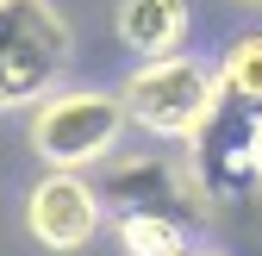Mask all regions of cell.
Returning a JSON list of instances; mask_svg holds the SVG:
<instances>
[{
  "mask_svg": "<svg viewBox=\"0 0 262 256\" xmlns=\"http://www.w3.org/2000/svg\"><path fill=\"white\" fill-rule=\"evenodd\" d=\"M119 132H125V106L113 94H94V88H75V94H44L38 119H31V144L50 169H88V163H106L119 150Z\"/></svg>",
  "mask_w": 262,
  "mask_h": 256,
  "instance_id": "obj_3",
  "label": "cell"
},
{
  "mask_svg": "<svg viewBox=\"0 0 262 256\" xmlns=\"http://www.w3.org/2000/svg\"><path fill=\"white\" fill-rule=\"evenodd\" d=\"M219 94L237 100V106H250V113H262V31H250V38H237L231 50H225Z\"/></svg>",
  "mask_w": 262,
  "mask_h": 256,
  "instance_id": "obj_7",
  "label": "cell"
},
{
  "mask_svg": "<svg viewBox=\"0 0 262 256\" xmlns=\"http://www.w3.org/2000/svg\"><path fill=\"white\" fill-rule=\"evenodd\" d=\"M119 244H125V256H181L187 225L162 219V212H119Z\"/></svg>",
  "mask_w": 262,
  "mask_h": 256,
  "instance_id": "obj_8",
  "label": "cell"
},
{
  "mask_svg": "<svg viewBox=\"0 0 262 256\" xmlns=\"http://www.w3.org/2000/svg\"><path fill=\"white\" fill-rule=\"evenodd\" d=\"M250 181H262V113L250 119Z\"/></svg>",
  "mask_w": 262,
  "mask_h": 256,
  "instance_id": "obj_9",
  "label": "cell"
},
{
  "mask_svg": "<svg viewBox=\"0 0 262 256\" xmlns=\"http://www.w3.org/2000/svg\"><path fill=\"white\" fill-rule=\"evenodd\" d=\"M69 69V25L50 0H0V113L31 106Z\"/></svg>",
  "mask_w": 262,
  "mask_h": 256,
  "instance_id": "obj_1",
  "label": "cell"
},
{
  "mask_svg": "<svg viewBox=\"0 0 262 256\" xmlns=\"http://www.w3.org/2000/svg\"><path fill=\"white\" fill-rule=\"evenodd\" d=\"M106 181H113L119 212H162V219H181V225H193V212H200L193 175L162 163V156H119Z\"/></svg>",
  "mask_w": 262,
  "mask_h": 256,
  "instance_id": "obj_5",
  "label": "cell"
},
{
  "mask_svg": "<svg viewBox=\"0 0 262 256\" xmlns=\"http://www.w3.org/2000/svg\"><path fill=\"white\" fill-rule=\"evenodd\" d=\"M119 106H125L131 125L187 144V138L206 125V113L219 106V81H212L206 62H193V56H181V50H175V56H150V62H138V69L125 75Z\"/></svg>",
  "mask_w": 262,
  "mask_h": 256,
  "instance_id": "obj_2",
  "label": "cell"
},
{
  "mask_svg": "<svg viewBox=\"0 0 262 256\" xmlns=\"http://www.w3.org/2000/svg\"><path fill=\"white\" fill-rule=\"evenodd\" d=\"M100 194L81 169H50L25 200V225L44 250H81L94 231H100Z\"/></svg>",
  "mask_w": 262,
  "mask_h": 256,
  "instance_id": "obj_4",
  "label": "cell"
},
{
  "mask_svg": "<svg viewBox=\"0 0 262 256\" xmlns=\"http://www.w3.org/2000/svg\"><path fill=\"white\" fill-rule=\"evenodd\" d=\"M187 38V0H119V44L150 56H175Z\"/></svg>",
  "mask_w": 262,
  "mask_h": 256,
  "instance_id": "obj_6",
  "label": "cell"
},
{
  "mask_svg": "<svg viewBox=\"0 0 262 256\" xmlns=\"http://www.w3.org/2000/svg\"><path fill=\"white\" fill-rule=\"evenodd\" d=\"M181 256H219V250H181Z\"/></svg>",
  "mask_w": 262,
  "mask_h": 256,
  "instance_id": "obj_10",
  "label": "cell"
}]
</instances>
